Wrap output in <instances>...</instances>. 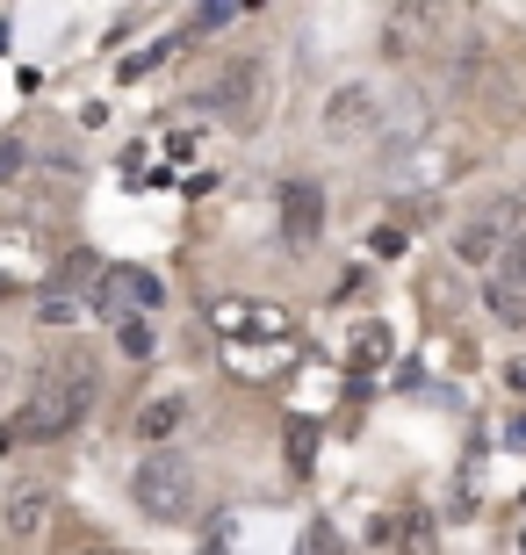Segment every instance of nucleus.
<instances>
[{
    "mask_svg": "<svg viewBox=\"0 0 526 555\" xmlns=\"http://www.w3.org/2000/svg\"><path fill=\"white\" fill-rule=\"evenodd\" d=\"M282 231H288V246H310L324 231V195L310 181H288L282 188Z\"/></svg>",
    "mask_w": 526,
    "mask_h": 555,
    "instance_id": "0eeeda50",
    "label": "nucleus"
},
{
    "mask_svg": "<svg viewBox=\"0 0 526 555\" xmlns=\"http://www.w3.org/2000/svg\"><path fill=\"white\" fill-rule=\"evenodd\" d=\"M130 498H138V513L159 519V527H188V519L203 513V483L188 469V454H174V448L144 454L138 476H130Z\"/></svg>",
    "mask_w": 526,
    "mask_h": 555,
    "instance_id": "f03ea898",
    "label": "nucleus"
},
{
    "mask_svg": "<svg viewBox=\"0 0 526 555\" xmlns=\"http://www.w3.org/2000/svg\"><path fill=\"white\" fill-rule=\"evenodd\" d=\"M51 274V253L29 224H0V296H15V288H37Z\"/></svg>",
    "mask_w": 526,
    "mask_h": 555,
    "instance_id": "39448f33",
    "label": "nucleus"
},
{
    "mask_svg": "<svg viewBox=\"0 0 526 555\" xmlns=\"http://www.w3.org/2000/svg\"><path fill=\"white\" fill-rule=\"evenodd\" d=\"M209 325H217V339L223 347H245V339H267V347H288V310H274V304H245V296H231V304H217L209 310Z\"/></svg>",
    "mask_w": 526,
    "mask_h": 555,
    "instance_id": "7ed1b4c3",
    "label": "nucleus"
},
{
    "mask_svg": "<svg viewBox=\"0 0 526 555\" xmlns=\"http://www.w3.org/2000/svg\"><path fill=\"white\" fill-rule=\"evenodd\" d=\"M15 173H22V144L0 138V181H15Z\"/></svg>",
    "mask_w": 526,
    "mask_h": 555,
    "instance_id": "ddd939ff",
    "label": "nucleus"
},
{
    "mask_svg": "<svg viewBox=\"0 0 526 555\" xmlns=\"http://www.w3.org/2000/svg\"><path fill=\"white\" fill-rule=\"evenodd\" d=\"M181 397H152V404H144L138 412V440H174V426H181Z\"/></svg>",
    "mask_w": 526,
    "mask_h": 555,
    "instance_id": "1a4fd4ad",
    "label": "nucleus"
},
{
    "mask_svg": "<svg viewBox=\"0 0 526 555\" xmlns=\"http://www.w3.org/2000/svg\"><path fill=\"white\" fill-rule=\"evenodd\" d=\"M116 339H123V353H152V325H144V318H116Z\"/></svg>",
    "mask_w": 526,
    "mask_h": 555,
    "instance_id": "9b49d317",
    "label": "nucleus"
},
{
    "mask_svg": "<svg viewBox=\"0 0 526 555\" xmlns=\"http://www.w3.org/2000/svg\"><path fill=\"white\" fill-rule=\"evenodd\" d=\"M223 22H239V8H231V0H217V8H203V15H195V29H223Z\"/></svg>",
    "mask_w": 526,
    "mask_h": 555,
    "instance_id": "f8f14e48",
    "label": "nucleus"
},
{
    "mask_svg": "<svg viewBox=\"0 0 526 555\" xmlns=\"http://www.w3.org/2000/svg\"><path fill=\"white\" fill-rule=\"evenodd\" d=\"M505 383H512V397H526V361H512V369H505Z\"/></svg>",
    "mask_w": 526,
    "mask_h": 555,
    "instance_id": "4468645a",
    "label": "nucleus"
},
{
    "mask_svg": "<svg viewBox=\"0 0 526 555\" xmlns=\"http://www.w3.org/2000/svg\"><path fill=\"white\" fill-rule=\"evenodd\" d=\"M223 361H231L239 375H274L288 361V347H223Z\"/></svg>",
    "mask_w": 526,
    "mask_h": 555,
    "instance_id": "9d476101",
    "label": "nucleus"
},
{
    "mask_svg": "<svg viewBox=\"0 0 526 555\" xmlns=\"http://www.w3.org/2000/svg\"><path fill=\"white\" fill-rule=\"evenodd\" d=\"M87 404H94V361H59L29 383L15 412V440H65L87 418Z\"/></svg>",
    "mask_w": 526,
    "mask_h": 555,
    "instance_id": "f257e3e1",
    "label": "nucleus"
},
{
    "mask_svg": "<svg viewBox=\"0 0 526 555\" xmlns=\"http://www.w3.org/2000/svg\"><path fill=\"white\" fill-rule=\"evenodd\" d=\"M260 80H267L260 65L239 59V65H223L217 80L203 87V102L217 108V116H231V124H253V116H260Z\"/></svg>",
    "mask_w": 526,
    "mask_h": 555,
    "instance_id": "423d86ee",
    "label": "nucleus"
},
{
    "mask_svg": "<svg viewBox=\"0 0 526 555\" xmlns=\"http://www.w3.org/2000/svg\"><path fill=\"white\" fill-rule=\"evenodd\" d=\"M484 304H490V318H498V325L526 332V231L505 246V260L484 274Z\"/></svg>",
    "mask_w": 526,
    "mask_h": 555,
    "instance_id": "20e7f679",
    "label": "nucleus"
},
{
    "mask_svg": "<svg viewBox=\"0 0 526 555\" xmlns=\"http://www.w3.org/2000/svg\"><path fill=\"white\" fill-rule=\"evenodd\" d=\"M43 527H51V491H37V483H22V491H8V534L37 541Z\"/></svg>",
    "mask_w": 526,
    "mask_h": 555,
    "instance_id": "6e6552de",
    "label": "nucleus"
}]
</instances>
